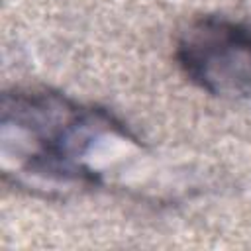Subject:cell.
<instances>
[{"label": "cell", "mask_w": 251, "mask_h": 251, "mask_svg": "<svg viewBox=\"0 0 251 251\" xmlns=\"http://www.w3.org/2000/svg\"><path fill=\"white\" fill-rule=\"evenodd\" d=\"M133 147L139 139L100 106L35 86L2 96V175L16 188L47 198L90 190L108 157Z\"/></svg>", "instance_id": "6da1fadb"}, {"label": "cell", "mask_w": 251, "mask_h": 251, "mask_svg": "<svg viewBox=\"0 0 251 251\" xmlns=\"http://www.w3.org/2000/svg\"><path fill=\"white\" fill-rule=\"evenodd\" d=\"M175 61L200 90L227 100L249 98L251 24L227 16H198L176 35Z\"/></svg>", "instance_id": "7a4b0ae2"}]
</instances>
